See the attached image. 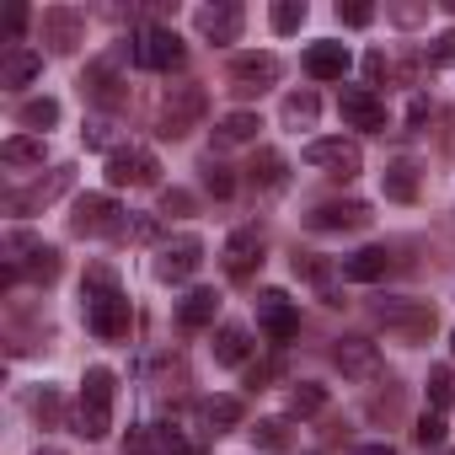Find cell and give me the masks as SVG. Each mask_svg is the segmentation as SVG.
Masks as SVG:
<instances>
[{
    "instance_id": "6da1fadb",
    "label": "cell",
    "mask_w": 455,
    "mask_h": 455,
    "mask_svg": "<svg viewBox=\"0 0 455 455\" xmlns=\"http://www.w3.org/2000/svg\"><path fill=\"white\" fill-rule=\"evenodd\" d=\"M300 156H306V166H316V172H327V177H343V182L364 172L359 140H343V134H322V140H311Z\"/></svg>"
},
{
    "instance_id": "7a4b0ae2",
    "label": "cell",
    "mask_w": 455,
    "mask_h": 455,
    "mask_svg": "<svg viewBox=\"0 0 455 455\" xmlns=\"http://www.w3.org/2000/svg\"><path fill=\"white\" fill-rule=\"evenodd\" d=\"M204 113H209L204 86H172V92L161 97V134H166V140H182V134H193V129L204 124Z\"/></svg>"
},
{
    "instance_id": "3957f363",
    "label": "cell",
    "mask_w": 455,
    "mask_h": 455,
    "mask_svg": "<svg viewBox=\"0 0 455 455\" xmlns=\"http://www.w3.org/2000/svg\"><path fill=\"white\" fill-rule=\"evenodd\" d=\"M375 322L391 338H402V343H423L434 332V306L428 300H380L375 306Z\"/></svg>"
},
{
    "instance_id": "277c9868",
    "label": "cell",
    "mask_w": 455,
    "mask_h": 455,
    "mask_svg": "<svg viewBox=\"0 0 455 455\" xmlns=\"http://www.w3.org/2000/svg\"><path fill=\"white\" fill-rule=\"evenodd\" d=\"M182 60H188V49H182V38L172 33V28H140L134 33V65H145V70H182Z\"/></svg>"
},
{
    "instance_id": "5b68a950",
    "label": "cell",
    "mask_w": 455,
    "mask_h": 455,
    "mask_svg": "<svg viewBox=\"0 0 455 455\" xmlns=\"http://www.w3.org/2000/svg\"><path fill=\"white\" fill-rule=\"evenodd\" d=\"M86 327L108 343L129 338V300L118 295V284L113 290H86Z\"/></svg>"
},
{
    "instance_id": "8992f818",
    "label": "cell",
    "mask_w": 455,
    "mask_h": 455,
    "mask_svg": "<svg viewBox=\"0 0 455 455\" xmlns=\"http://www.w3.org/2000/svg\"><path fill=\"white\" fill-rule=\"evenodd\" d=\"M156 156L145 145H113L108 150V182L113 188H150L156 182Z\"/></svg>"
},
{
    "instance_id": "52a82bcc",
    "label": "cell",
    "mask_w": 455,
    "mask_h": 455,
    "mask_svg": "<svg viewBox=\"0 0 455 455\" xmlns=\"http://www.w3.org/2000/svg\"><path fill=\"white\" fill-rule=\"evenodd\" d=\"M198 263H204V242H198V236H172V242H161V252H156V279L182 284V279L198 274Z\"/></svg>"
},
{
    "instance_id": "ba28073f",
    "label": "cell",
    "mask_w": 455,
    "mask_h": 455,
    "mask_svg": "<svg viewBox=\"0 0 455 455\" xmlns=\"http://www.w3.org/2000/svg\"><path fill=\"white\" fill-rule=\"evenodd\" d=\"M118 204L108 198V193H86V198H76V214H70V231L76 236H113L118 231Z\"/></svg>"
},
{
    "instance_id": "9c48e42d",
    "label": "cell",
    "mask_w": 455,
    "mask_h": 455,
    "mask_svg": "<svg viewBox=\"0 0 455 455\" xmlns=\"http://www.w3.org/2000/svg\"><path fill=\"white\" fill-rule=\"evenodd\" d=\"M338 113H343L348 129H386V102H380L370 86H343Z\"/></svg>"
},
{
    "instance_id": "30bf717a",
    "label": "cell",
    "mask_w": 455,
    "mask_h": 455,
    "mask_svg": "<svg viewBox=\"0 0 455 455\" xmlns=\"http://www.w3.org/2000/svg\"><path fill=\"white\" fill-rule=\"evenodd\" d=\"M258 322H263V332H268L274 343H290V338L300 332V316H295V306H290L284 290H263V295H258Z\"/></svg>"
},
{
    "instance_id": "8fae6325",
    "label": "cell",
    "mask_w": 455,
    "mask_h": 455,
    "mask_svg": "<svg viewBox=\"0 0 455 455\" xmlns=\"http://www.w3.org/2000/svg\"><path fill=\"white\" fill-rule=\"evenodd\" d=\"M332 359H338V370H343L348 380H375V375L386 370V364H380V348H375L370 338H338Z\"/></svg>"
},
{
    "instance_id": "7c38bea8",
    "label": "cell",
    "mask_w": 455,
    "mask_h": 455,
    "mask_svg": "<svg viewBox=\"0 0 455 455\" xmlns=\"http://www.w3.org/2000/svg\"><path fill=\"white\" fill-rule=\"evenodd\" d=\"M81 38H86V17H81L76 6H49V12H44V44H49L54 54H70Z\"/></svg>"
},
{
    "instance_id": "4fadbf2b",
    "label": "cell",
    "mask_w": 455,
    "mask_h": 455,
    "mask_svg": "<svg viewBox=\"0 0 455 455\" xmlns=\"http://www.w3.org/2000/svg\"><path fill=\"white\" fill-rule=\"evenodd\" d=\"M274 81H279V60H274V54H242V60L231 65V92H242V97L268 92Z\"/></svg>"
},
{
    "instance_id": "5bb4252c",
    "label": "cell",
    "mask_w": 455,
    "mask_h": 455,
    "mask_svg": "<svg viewBox=\"0 0 455 455\" xmlns=\"http://www.w3.org/2000/svg\"><path fill=\"white\" fill-rule=\"evenodd\" d=\"M311 225H316V231H359V225H370V204H359V198H332V204H316Z\"/></svg>"
},
{
    "instance_id": "9a60e30c",
    "label": "cell",
    "mask_w": 455,
    "mask_h": 455,
    "mask_svg": "<svg viewBox=\"0 0 455 455\" xmlns=\"http://www.w3.org/2000/svg\"><path fill=\"white\" fill-rule=\"evenodd\" d=\"M258 263H263V236L252 231V225L231 231V242H225V274H231V279H247Z\"/></svg>"
},
{
    "instance_id": "2e32d148",
    "label": "cell",
    "mask_w": 455,
    "mask_h": 455,
    "mask_svg": "<svg viewBox=\"0 0 455 455\" xmlns=\"http://www.w3.org/2000/svg\"><path fill=\"white\" fill-rule=\"evenodd\" d=\"M198 33L209 44H236L242 38V6H231V0H225V6H204L198 12Z\"/></svg>"
},
{
    "instance_id": "e0dca14e",
    "label": "cell",
    "mask_w": 455,
    "mask_h": 455,
    "mask_svg": "<svg viewBox=\"0 0 455 455\" xmlns=\"http://www.w3.org/2000/svg\"><path fill=\"white\" fill-rule=\"evenodd\" d=\"M38 76H44V54H38V49L12 44V49H6V60H0V81H6V86H33Z\"/></svg>"
},
{
    "instance_id": "ac0fdd59",
    "label": "cell",
    "mask_w": 455,
    "mask_h": 455,
    "mask_svg": "<svg viewBox=\"0 0 455 455\" xmlns=\"http://www.w3.org/2000/svg\"><path fill=\"white\" fill-rule=\"evenodd\" d=\"M214 311H220V295H214V290H188V295L177 300V327H182V332H198V327L214 322Z\"/></svg>"
},
{
    "instance_id": "d6986e66",
    "label": "cell",
    "mask_w": 455,
    "mask_h": 455,
    "mask_svg": "<svg viewBox=\"0 0 455 455\" xmlns=\"http://www.w3.org/2000/svg\"><path fill=\"white\" fill-rule=\"evenodd\" d=\"M306 70H311V81H343L348 76V49L343 44H311Z\"/></svg>"
},
{
    "instance_id": "ffe728a7",
    "label": "cell",
    "mask_w": 455,
    "mask_h": 455,
    "mask_svg": "<svg viewBox=\"0 0 455 455\" xmlns=\"http://www.w3.org/2000/svg\"><path fill=\"white\" fill-rule=\"evenodd\" d=\"M386 268H391L386 247H359L354 258H343V279H354V284H375V279H386Z\"/></svg>"
},
{
    "instance_id": "44dd1931",
    "label": "cell",
    "mask_w": 455,
    "mask_h": 455,
    "mask_svg": "<svg viewBox=\"0 0 455 455\" xmlns=\"http://www.w3.org/2000/svg\"><path fill=\"white\" fill-rule=\"evenodd\" d=\"M258 129H263V118L247 113V108H236V113H225V118L214 124V145H252Z\"/></svg>"
},
{
    "instance_id": "7402d4cb",
    "label": "cell",
    "mask_w": 455,
    "mask_h": 455,
    "mask_svg": "<svg viewBox=\"0 0 455 455\" xmlns=\"http://www.w3.org/2000/svg\"><path fill=\"white\" fill-rule=\"evenodd\" d=\"M70 188V166H60L49 182H38V188H28V193H12V214H33V209H44V204H54L60 193Z\"/></svg>"
},
{
    "instance_id": "603a6c76",
    "label": "cell",
    "mask_w": 455,
    "mask_h": 455,
    "mask_svg": "<svg viewBox=\"0 0 455 455\" xmlns=\"http://www.w3.org/2000/svg\"><path fill=\"white\" fill-rule=\"evenodd\" d=\"M70 423H76V434H81V439H102V434L113 428V407H108V402H92V396H81Z\"/></svg>"
},
{
    "instance_id": "cb8c5ba5",
    "label": "cell",
    "mask_w": 455,
    "mask_h": 455,
    "mask_svg": "<svg viewBox=\"0 0 455 455\" xmlns=\"http://www.w3.org/2000/svg\"><path fill=\"white\" fill-rule=\"evenodd\" d=\"M247 354H252V338H247V327L225 322V327L214 332V359H220V364H247Z\"/></svg>"
},
{
    "instance_id": "d4e9b609",
    "label": "cell",
    "mask_w": 455,
    "mask_h": 455,
    "mask_svg": "<svg viewBox=\"0 0 455 455\" xmlns=\"http://www.w3.org/2000/svg\"><path fill=\"white\" fill-rule=\"evenodd\" d=\"M17 124H22V129H33V134L44 140V129H54V124H60V102H54V97H28V102L17 108Z\"/></svg>"
},
{
    "instance_id": "484cf974",
    "label": "cell",
    "mask_w": 455,
    "mask_h": 455,
    "mask_svg": "<svg viewBox=\"0 0 455 455\" xmlns=\"http://www.w3.org/2000/svg\"><path fill=\"white\" fill-rule=\"evenodd\" d=\"M0 161L6 166H44V140L38 134H12L0 145Z\"/></svg>"
},
{
    "instance_id": "4316f807",
    "label": "cell",
    "mask_w": 455,
    "mask_h": 455,
    "mask_svg": "<svg viewBox=\"0 0 455 455\" xmlns=\"http://www.w3.org/2000/svg\"><path fill=\"white\" fill-rule=\"evenodd\" d=\"M204 418H209L214 434H225V428L242 423V402H236V396H209V402H204Z\"/></svg>"
},
{
    "instance_id": "83f0119b",
    "label": "cell",
    "mask_w": 455,
    "mask_h": 455,
    "mask_svg": "<svg viewBox=\"0 0 455 455\" xmlns=\"http://www.w3.org/2000/svg\"><path fill=\"white\" fill-rule=\"evenodd\" d=\"M284 407H290V418H311V412H322V407H327V391H322L316 380H300V386L290 391V402H284Z\"/></svg>"
},
{
    "instance_id": "f1b7e54d",
    "label": "cell",
    "mask_w": 455,
    "mask_h": 455,
    "mask_svg": "<svg viewBox=\"0 0 455 455\" xmlns=\"http://www.w3.org/2000/svg\"><path fill=\"white\" fill-rule=\"evenodd\" d=\"M380 182H386V198H402V204H407V198H418V177H412V166H407V161L386 166V177H380Z\"/></svg>"
},
{
    "instance_id": "f546056e",
    "label": "cell",
    "mask_w": 455,
    "mask_h": 455,
    "mask_svg": "<svg viewBox=\"0 0 455 455\" xmlns=\"http://www.w3.org/2000/svg\"><path fill=\"white\" fill-rule=\"evenodd\" d=\"M22 263H28V274H33V279H44V284H49V279H60V252H54V247H44V242H38ZM17 274H22V268H17Z\"/></svg>"
},
{
    "instance_id": "4dcf8cb0",
    "label": "cell",
    "mask_w": 455,
    "mask_h": 455,
    "mask_svg": "<svg viewBox=\"0 0 455 455\" xmlns=\"http://www.w3.org/2000/svg\"><path fill=\"white\" fill-rule=\"evenodd\" d=\"M113 386H118V380H113V370H108V364H92V370H86V380H81V396H92V402H108V407H113Z\"/></svg>"
},
{
    "instance_id": "1f68e13d",
    "label": "cell",
    "mask_w": 455,
    "mask_h": 455,
    "mask_svg": "<svg viewBox=\"0 0 455 455\" xmlns=\"http://www.w3.org/2000/svg\"><path fill=\"white\" fill-rule=\"evenodd\" d=\"M428 402H434V412H444V407L455 402V370H450V364L428 370Z\"/></svg>"
},
{
    "instance_id": "d6a6232c",
    "label": "cell",
    "mask_w": 455,
    "mask_h": 455,
    "mask_svg": "<svg viewBox=\"0 0 455 455\" xmlns=\"http://www.w3.org/2000/svg\"><path fill=\"white\" fill-rule=\"evenodd\" d=\"M268 22H274V33H300L306 28V0H279L268 12Z\"/></svg>"
},
{
    "instance_id": "836d02e7",
    "label": "cell",
    "mask_w": 455,
    "mask_h": 455,
    "mask_svg": "<svg viewBox=\"0 0 455 455\" xmlns=\"http://www.w3.org/2000/svg\"><path fill=\"white\" fill-rule=\"evenodd\" d=\"M284 124H316V92L284 97Z\"/></svg>"
},
{
    "instance_id": "e575fe53",
    "label": "cell",
    "mask_w": 455,
    "mask_h": 455,
    "mask_svg": "<svg viewBox=\"0 0 455 455\" xmlns=\"http://www.w3.org/2000/svg\"><path fill=\"white\" fill-rule=\"evenodd\" d=\"M252 177H258L263 188H279V182H284V156H279V150H263V156L252 161Z\"/></svg>"
},
{
    "instance_id": "d590c367",
    "label": "cell",
    "mask_w": 455,
    "mask_h": 455,
    "mask_svg": "<svg viewBox=\"0 0 455 455\" xmlns=\"http://www.w3.org/2000/svg\"><path fill=\"white\" fill-rule=\"evenodd\" d=\"M252 439H258V450H290V423L268 418V423H258V428H252Z\"/></svg>"
},
{
    "instance_id": "8d00e7d4",
    "label": "cell",
    "mask_w": 455,
    "mask_h": 455,
    "mask_svg": "<svg viewBox=\"0 0 455 455\" xmlns=\"http://www.w3.org/2000/svg\"><path fill=\"white\" fill-rule=\"evenodd\" d=\"M204 188H209L214 198H231V193H236V177L225 172V166H220L214 156H209V161H204Z\"/></svg>"
},
{
    "instance_id": "74e56055",
    "label": "cell",
    "mask_w": 455,
    "mask_h": 455,
    "mask_svg": "<svg viewBox=\"0 0 455 455\" xmlns=\"http://www.w3.org/2000/svg\"><path fill=\"white\" fill-rule=\"evenodd\" d=\"M92 97L97 102H118V81H113V65H92Z\"/></svg>"
},
{
    "instance_id": "f35d334b",
    "label": "cell",
    "mask_w": 455,
    "mask_h": 455,
    "mask_svg": "<svg viewBox=\"0 0 455 455\" xmlns=\"http://www.w3.org/2000/svg\"><path fill=\"white\" fill-rule=\"evenodd\" d=\"M161 455H204V444L188 439L182 428H161Z\"/></svg>"
},
{
    "instance_id": "ab89813d",
    "label": "cell",
    "mask_w": 455,
    "mask_h": 455,
    "mask_svg": "<svg viewBox=\"0 0 455 455\" xmlns=\"http://www.w3.org/2000/svg\"><path fill=\"white\" fill-rule=\"evenodd\" d=\"M412 434H418V444H444V434H450V428H444V418H439V412H423Z\"/></svg>"
},
{
    "instance_id": "60d3db41",
    "label": "cell",
    "mask_w": 455,
    "mask_h": 455,
    "mask_svg": "<svg viewBox=\"0 0 455 455\" xmlns=\"http://www.w3.org/2000/svg\"><path fill=\"white\" fill-rule=\"evenodd\" d=\"M428 65H455V28L428 44Z\"/></svg>"
},
{
    "instance_id": "b9f144b4",
    "label": "cell",
    "mask_w": 455,
    "mask_h": 455,
    "mask_svg": "<svg viewBox=\"0 0 455 455\" xmlns=\"http://www.w3.org/2000/svg\"><path fill=\"white\" fill-rule=\"evenodd\" d=\"M338 17H343L348 28H370V22H375V6H364V0H354V6H338Z\"/></svg>"
},
{
    "instance_id": "7bdbcfd3",
    "label": "cell",
    "mask_w": 455,
    "mask_h": 455,
    "mask_svg": "<svg viewBox=\"0 0 455 455\" xmlns=\"http://www.w3.org/2000/svg\"><path fill=\"white\" fill-rule=\"evenodd\" d=\"M129 236H140V242H156V236H161V225H156L150 214H134V220H129Z\"/></svg>"
},
{
    "instance_id": "ee69618b",
    "label": "cell",
    "mask_w": 455,
    "mask_h": 455,
    "mask_svg": "<svg viewBox=\"0 0 455 455\" xmlns=\"http://www.w3.org/2000/svg\"><path fill=\"white\" fill-rule=\"evenodd\" d=\"M364 76H370V81H386V76H391V65H386V54H380V49H370V54H364Z\"/></svg>"
},
{
    "instance_id": "f6af8a7d",
    "label": "cell",
    "mask_w": 455,
    "mask_h": 455,
    "mask_svg": "<svg viewBox=\"0 0 455 455\" xmlns=\"http://www.w3.org/2000/svg\"><path fill=\"white\" fill-rule=\"evenodd\" d=\"M108 140H113V124H108V118L86 124V145H108Z\"/></svg>"
},
{
    "instance_id": "bcb514c9",
    "label": "cell",
    "mask_w": 455,
    "mask_h": 455,
    "mask_svg": "<svg viewBox=\"0 0 455 455\" xmlns=\"http://www.w3.org/2000/svg\"><path fill=\"white\" fill-rule=\"evenodd\" d=\"M22 28H28V12H12V17H6V38H17Z\"/></svg>"
},
{
    "instance_id": "7dc6e473",
    "label": "cell",
    "mask_w": 455,
    "mask_h": 455,
    "mask_svg": "<svg viewBox=\"0 0 455 455\" xmlns=\"http://www.w3.org/2000/svg\"><path fill=\"white\" fill-rule=\"evenodd\" d=\"M161 209H166V214H172V209H188V193H166V198H161Z\"/></svg>"
},
{
    "instance_id": "c3c4849f",
    "label": "cell",
    "mask_w": 455,
    "mask_h": 455,
    "mask_svg": "<svg viewBox=\"0 0 455 455\" xmlns=\"http://www.w3.org/2000/svg\"><path fill=\"white\" fill-rule=\"evenodd\" d=\"M354 455H396V450H391V444H359Z\"/></svg>"
},
{
    "instance_id": "681fc988",
    "label": "cell",
    "mask_w": 455,
    "mask_h": 455,
    "mask_svg": "<svg viewBox=\"0 0 455 455\" xmlns=\"http://www.w3.org/2000/svg\"><path fill=\"white\" fill-rule=\"evenodd\" d=\"M38 455H65V450H38Z\"/></svg>"
},
{
    "instance_id": "f907efd6",
    "label": "cell",
    "mask_w": 455,
    "mask_h": 455,
    "mask_svg": "<svg viewBox=\"0 0 455 455\" xmlns=\"http://www.w3.org/2000/svg\"><path fill=\"white\" fill-rule=\"evenodd\" d=\"M450 343H455V338H450Z\"/></svg>"
}]
</instances>
